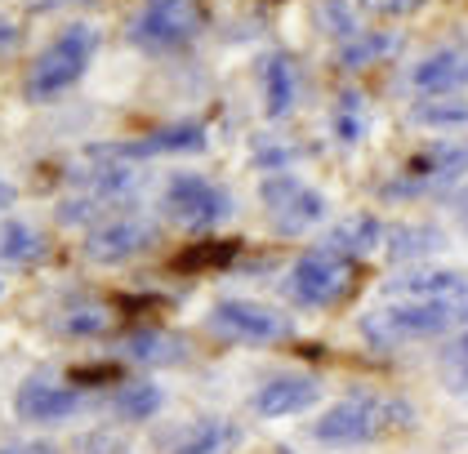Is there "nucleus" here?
<instances>
[{
    "instance_id": "nucleus-1",
    "label": "nucleus",
    "mask_w": 468,
    "mask_h": 454,
    "mask_svg": "<svg viewBox=\"0 0 468 454\" xmlns=\"http://www.w3.org/2000/svg\"><path fill=\"white\" fill-rule=\"evenodd\" d=\"M415 410L406 396H379V392H348L344 401L325 406L322 419L313 423V441L322 446H370L393 428H410Z\"/></svg>"
},
{
    "instance_id": "nucleus-2",
    "label": "nucleus",
    "mask_w": 468,
    "mask_h": 454,
    "mask_svg": "<svg viewBox=\"0 0 468 454\" xmlns=\"http://www.w3.org/2000/svg\"><path fill=\"white\" fill-rule=\"evenodd\" d=\"M468 321V303H384L357 321L361 339L375 352H397L420 339H441Z\"/></svg>"
},
{
    "instance_id": "nucleus-3",
    "label": "nucleus",
    "mask_w": 468,
    "mask_h": 454,
    "mask_svg": "<svg viewBox=\"0 0 468 454\" xmlns=\"http://www.w3.org/2000/svg\"><path fill=\"white\" fill-rule=\"evenodd\" d=\"M94 49H99V27H90V23L63 27L40 49L32 71H27V99L32 103H49V99L68 94L85 76V68L94 63Z\"/></svg>"
},
{
    "instance_id": "nucleus-4",
    "label": "nucleus",
    "mask_w": 468,
    "mask_h": 454,
    "mask_svg": "<svg viewBox=\"0 0 468 454\" xmlns=\"http://www.w3.org/2000/svg\"><path fill=\"white\" fill-rule=\"evenodd\" d=\"M206 23H210L206 0H144L125 36L144 54H175L206 32Z\"/></svg>"
},
{
    "instance_id": "nucleus-5",
    "label": "nucleus",
    "mask_w": 468,
    "mask_h": 454,
    "mask_svg": "<svg viewBox=\"0 0 468 454\" xmlns=\"http://www.w3.org/2000/svg\"><path fill=\"white\" fill-rule=\"evenodd\" d=\"M353 277H357V263H344V259H335L325 249H308L286 268L277 290L294 308H335L339 299H348Z\"/></svg>"
},
{
    "instance_id": "nucleus-6",
    "label": "nucleus",
    "mask_w": 468,
    "mask_h": 454,
    "mask_svg": "<svg viewBox=\"0 0 468 454\" xmlns=\"http://www.w3.org/2000/svg\"><path fill=\"white\" fill-rule=\"evenodd\" d=\"M161 210L170 223H179L183 232H210L223 218H232L237 201L223 183H210L206 174H192V170H179V174L165 178V192H161Z\"/></svg>"
},
{
    "instance_id": "nucleus-7",
    "label": "nucleus",
    "mask_w": 468,
    "mask_h": 454,
    "mask_svg": "<svg viewBox=\"0 0 468 454\" xmlns=\"http://www.w3.org/2000/svg\"><path fill=\"white\" fill-rule=\"evenodd\" d=\"M259 201L268 206V227L277 237H303L330 214L325 196L299 174H268L259 183Z\"/></svg>"
},
{
    "instance_id": "nucleus-8",
    "label": "nucleus",
    "mask_w": 468,
    "mask_h": 454,
    "mask_svg": "<svg viewBox=\"0 0 468 454\" xmlns=\"http://www.w3.org/2000/svg\"><path fill=\"white\" fill-rule=\"evenodd\" d=\"M206 330L232 343H286L294 334V321L254 299H218L206 316Z\"/></svg>"
},
{
    "instance_id": "nucleus-9",
    "label": "nucleus",
    "mask_w": 468,
    "mask_h": 454,
    "mask_svg": "<svg viewBox=\"0 0 468 454\" xmlns=\"http://www.w3.org/2000/svg\"><path fill=\"white\" fill-rule=\"evenodd\" d=\"M464 170H468L464 143H429V147H420V152L406 161L401 178L379 187V196H384V201H401V196L441 192V187H451L455 178H464Z\"/></svg>"
},
{
    "instance_id": "nucleus-10",
    "label": "nucleus",
    "mask_w": 468,
    "mask_h": 454,
    "mask_svg": "<svg viewBox=\"0 0 468 454\" xmlns=\"http://www.w3.org/2000/svg\"><path fill=\"white\" fill-rule=\"evenodd\" d=\"M206 125L201 121H175V125H161L144 139L130 143H94L85 147L90 161H147V156H175V152H206Z\"/></svg>"
},
{
    "instance_id": "nucleus-11",
    "label": "nucleus",
    "mask_w": 468,
    "mask_h": 454,
    "mask_svg": "<svg viewBox=\"0 0 468 454\" xmlns=\"http://www.w3.org/2000/svg\"><path fill=\"white\" fill-rule=\"evenodd\" d=\"M156 245V223H147L139 214H116L108 223L90 227L85 232V259L90 263H103V268H116V263H130Z\"/></svg>"
},
{
    "instance_id": "nucleus-12",
    "label": "nucleus",
    "mask_w": 468,
    "mask_h": 454,
    "mask_svg": "<svg viewBox=\"0 0 468 454\" xmlns=\"http://www.w3.org/2000/svg\"><path fill=\"white\" fill-rule=\"evenodd\" d=\"M384 303H468V277L455 268H406L384 280Z\"/></svg>"
},
{
    "instance_id": "nucleus-13",
    "label": "nucleus",
    "mask_w": 468,
    "mask_h": 454,
    "mask_svg": "<svg viewBox=\"0 0 468 454\" xmlns=\"http://www.w3.org/2000/svg\"><path fill=\"white\" fill-rule=\"evenodd\" d=\"M322 401V379L317 375H277L254 392L250 410L259 419H286V415H303Z\"/></svg>"
},
{
    "instance_id": "nucleus-14",
    "label": "nucleus",
    "mask_w": 468,
    "mask_h": 454,
    "mask_svg": "<svg viewBox=\"0 0 468 454\" xmlns=\"http://www.w3.org/2000/svg\"><path fill=\"white\" fill-rule=\"evenodd\" d=\"M410 85L424 99H455L460 90H468V49L460 45H441L429 58H420L410 68Z\"/></svg>"
},
{
    "instance_id": "nucleus-15",
    "label": "nucleus",
    "mask_w": 468,
    "mask_h": 454,
    "mask_svg": "<svg viewBox=\"0 0 468 454\" xmlns=\"http://www.w3.org/2000/svg\"><path fill=\"white\" fill-rule=\"evenodd\" d=\"M80 410V392L49 379H27L14 392V415L23 423H63Z\"/></svg>"
},
{
    "instance_id": "nucleus-16",
    "label": "nucleus",
    "mask_w": 468,
    "mask_h": 454,
    "mask_svg": "<svg viewBox=\"0 0 468 454\" xmlns=\"http://www.w3.org/2000/svg\"><path fill=\"white\" fill-rule=\"evenodd\" d=\"M379 245H384V223H379L375 214H348V218H339V223L325 232L317 249L344 259V263H361V259L375 254Z\"/></svg>"
},
{
    "instance_id": "nucleus-17",
    "label": "nucleus",
    "mask_w": 468,
    "mask_h": 454,
    "mask_svg": "<svg viewBox=\"0 0 468 454\" xmlns=\"http://www.w3.org/2000/svg\"><path fill=\"white\" fill-rule=\"evenodd\" d=\"M384 249L401 268H424L432 254L446 249V232L432 223H393V227H384Z\"/></svg>"
},
{
    "instance_id": "nucleus-18",
    "label": "nucleus",
    "mask_w": 468,
    "mask_h": 454,
    "mask_svg": "<svg viewBox=\"0 0 468 454\" xmlns=\"http://www.w3.org/2000/svg\"><path fill=\"white\" fill-rule=\"evenodd\" d=\"M241 423L223 419V415H210V419H192L179 437L165 446V454H232L241 446Z\"/></svg>"
},
{
    "instance_id": "nucleus-19",
    "label": "nucleus",
    "mask_w": 468,
    "mask_h": 454,
    "mask_svg": "<svg viewBox=\"0 0 468 454\" xmlns=\"http://www.w3.org/2000/svg\"><path fill=\"white\" fill-rule=\"evenodd\" d=\"M121 356L134 365H179V361H187V339L175 330H161V325H139L125 334Z\"/></svg>"
},
{
    "instance_id": "nucleus-20",
    "label": "nucleus",
    "mask_w": 468,
    "mask_h": 454,
    "mask_svg": "<svg viewBox=\"0 0 468 454\" xmlns=\"http://www.w3.org/2000/svg\"><path fill=\"white\" fill-rule=\"evenodd\" d=\"M294 99H299V68H294V54L277 49L263 58V111L272 121H286L294 111Z\"/></svg>"
},
{
    "instance_id": "nucleus-21",
    "label": "nucleus",
    "mask_w": 468,
    "mask_h": 454,
    "mask_svg": "<svg viewBox=\"0 0 468 454\" xmlns=\"http://www.w3.org/2000/svg\"><path fill=\"white\" fill-rule=\"evenodd\" d=\"M241 254V241L237 237H215V241H197L183 245L179 254L170 259V272L179 277H197V272H218V268H232Z\"/></svg>"
},
{
    "instance_id": "nucleus-22",
    "label": "nucleus",
    "mask_w": 468,
    "mask_h": 454,
    "mask_svg": "<svg viewBox=\"0 0 468 454\" xmlns=\"http://www.w3.org/2000/svg\"><path fill=\"white\" fill-rule=\"evenodd\" d=\"M393 54H401V32H361L335 49V68L366 71V68H375L379 58H393Z\"/></svg>"
},
{
    "instance_id": "nucleus-23",
    "label": "nucleus",
    "mask_w": 468,
    "mask_h": 454,
    "mask_svg": "<svg viewBox=\"0 0 468 454\" xmlns=\"http://www.w3.org/2000/svg\"><path fill=\"white\" fill-rule=\"evenodd\" d=\"M49 254V245L32 223L23 218H0V268H32Z\"/></svg>"
},
{
    "instance_id": "nucleus-24",
    "label": "nucleus",
    "mask_w": 468,
    "mask_h": 454,
    "mask_svg": "<svg viewBox=\"0 0 468 454\" xmlns=\"http://www.w3.org/2000/svg\"><path fill=\"white\" fill-rule=\"evenodd\" d=\"M161 406H165V392L156 384H147V379H134V384H121L112 392V415L121 423H147L161 415Z\"/></svg>"
},
{
    "instance_id": "nucleus-25",
    "label": "nucleus",
    "mask_w": 468,
    "mask_h": 454,
    "mask_svg": "<svg viewBox=\"0 0 468 454\" xmlns=\"http://www.w3.org/2000/svg\"><path fill=\"white\" fill-rule=\"evenodd\" d=\"M49 325H54V334H63V339H99V334H108L112 308L80 299V303H72V308H63Z\"/></svg>"
},
{
    "instance_id": "nucleus-26",
    "label": "nucleus",
    "mask_w": 468,
    "mask_h": 454,
    "mask_svg": "<svg viewBox=\"0 0 468 454\" xmlns=\"http://www.w3.org/2000/svg\"><path fill=\"white\" fill-rule=\"evenodd\" d=\"M370 134V121H366V99L357 90H344L339 94V107H335V139L344 147H357Z\"/></svg>"
},
{
    "instance_id": "nucleus-27",
    "label": "nucleus",
    "mask_w": 468,
    "mask_h": 454,
    "mask_svg": "<svg viewBox=\"0 0 468 454\" xmlns=\"http://www.w3.org/2000/svg\"><path fill=\"white\" fill-rule=\"evenodd\" d=\"M415 125H432V130H460L468 125V103L464 99H420L410 107Z\"/></svg>"
},
{
    "instance_id": "nucleus-28",
    "label": "nucleus",
    "mask_w": 468,
    "mask_h": 454,
    "mask_svg": "<svg viewBox=\"0 0 468 454\" xmlns=\"http://www.w3.org/2000/svg\"><path fill=\"white\" fill-rule=\"evenodd\" d=\"M437 375L451 392H468V330L455 334L446 348H441V361H437Z\"/></svg>"
},
{
    "instance_id": "nucleus-29",
    "label": "nucleus",
    "mask_w": 468,
    "mask_h": 454,
    "mask_svg": "<svg viewBox=\"0 0 468 454\" xmlns=\"http://www.w3.org/2000/svg\"><path fill=\"white\" fill-rule=\"evenodd\" d=\"M317 23H322V32H330L339 45L353 40V36H361L357 14H353L348 0H322V5H317Z\"/></svg>"
},
{
    "instance_id": "nucleus-30",
    "label": "nucleus",
    "mask_w": 468,
    "mask_h": 454,
    "mask_svg": "<svg viewBox=\"0 0 468 454\" xmlns=\"http://www.w3.org/2000/svg\"><path fill=\"white\" fill-rule=\"evenodd\" d=\"M76 454H130V441L112 428H94L76 441Z\"/></svg>"
},
{
    "instance_id": "nucleus-31",
    "label": "nucleus",
    "mask_w": 468,
    "mask_h": 454,
    "mask_svg": "<svg viewBox=\"0 0 468 454\" xmlns=\"http://www.w3.org/2000/svg\"><path fill=\"white\" fill-rule=\"evenodd\" d=\"M121 379V370L116 365H80V370H72V387L80 392V387H90V384H116Z\"/></svg>"
},
{
    "instance_id": "nucleus-32",
    "label": "nucleus",
    "mask_w": 468,
    "mask_h": 454,
    "mask_svg": "<svg viewBox=\"0 0 468 454\" xmlns=\"http://www.w3.org/2000/svg\"><path fill=\"white\" fill-rule=\"evenodd\" d=\"M370 14H384V18H406V14H420L429 0H361Z\"/></svg>"
},
{
    "instance_id": "nucleus-33",
    "label": "nucleus",
    "mask_w": 468,
    "mask_h": 454,
    "mask_svg": "<svg viewBox=\"0 0 468 454\" xmlns=\"http://www.w3.org/2000/svg\"><path fill=\"white\" fill-rule=\"evenodd\" d=\"M294 156H299L294 147H268V152L254 156V170H282V174H286V165L294 161Z\"/></svg>"
},
{
    "instance_id": "nucleus-34",
    "label": "nucleus",
    "mask_w": 468,
    "mask_h": 454,
    "mask_svg": "<svg viewBox=\"0 0 468 454\" xmlns=\"http://www.w3.org/2000/svg\"><path fill=\"white\" fill-rule=\"evenodd\" d=\"M18 45H23V27H18L14 18H5V14H0V54H14Z\"/></svg>"
},
{
    "instance_id": "nucleus-35",
    "label": "nucleus",
    "mask_w": 468,
    "mask_h": 454,
    "mask_svg": "<svg viewBox=\"0 0 468 454\" xmlns=\"http://www.w3.org/2000/svg\"><path fill=\"white\" fill-rule=\"evenodd\" d=\"M451 218H455V227L468 237V183L455 192V196H451Z\"/></svg>"
},
{
    "instance_id": "nucleus-36",
    "label": "nucleus",
    "mask_w": 468,
    "mask_h": 454,
    "mask_svg": "<svg viewBox=\"0 0 468 454\" xmlns=\"http://www.w3.org/2000/svg\"><path fill=\"white\" fill-rule=\"evenodd\" d=\"M0 454H63L54 441H18V446H5Z\"/></svg>"
},
{
    "instance_id": "nucleus-37",
    "label": "nucleus",
    "mask_w": 468,
    "mask_h": 454,
    "mask_svg": "<svg viewBox=\"0 0 468 454\" xmlns=\"http://www.w3.org/2000/svg\"><path fill=\"white\" fill-rule=\"evenodd\" d=\"M14 201H18L14 183H5V178H0V214H5V210H14Z\"/></svg>"
},
{
    "instance_id": "nucleus-38",
    "label": "nucleus",
    "mask_w": 468,
    "mask_h": 454,
    "mask_svg": "<svg viewBox=\"0 0 468 454\" xmlns=\"http://www.w3.org/2000/svg\"><path fill=\"white\" fill-rule=\"evenodd\" d=\"M63 5H94V0H32V9H63Z\"/></svg>"
},
{
    "instance_id": "nucleus-39",
    "label": "nucleus",
    "mask_w": 468,
    "mask_h": 454,
    "mask_svg": "<svg viewBox=\"0 0 468 454\" xmlns=\"http://www.w3.org/2000/svg\"><path fill=\"white\" fill-rule=\"evenodd\" d=\"M0 290H5V285H0Z\"/></svg>"
}]
</instances>
